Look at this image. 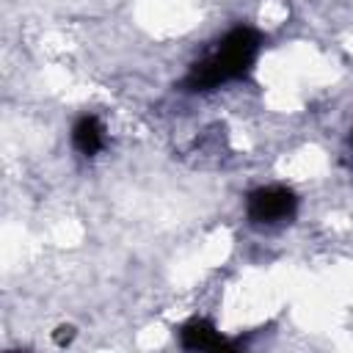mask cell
<instances>
[{"mask_svg": "<svg viewBox=\"0 0 353 353\" xmlns=\"http://www.w3.org/2000/svg\"><path fill=\"white\" fill-rule=\"evenodd\" d=\"M259 52L262 33L251 25H234L188 66L179 85L188 94H210L223 85L240 83L251 74Z\"/></svg>", "mask_w": 353, "mask_h": 353, "instance_id": "6da1fadb", "label": "cell"}, {"mask_svg": "<svg viewBox=\"0 0 353 353\" xmlns=\"http://www.w3.org/2000/svg\"><path fill=\"white\" fill-rule=\"evenodd\" d=\"M72 146L80 157H97L108 146V127L97 113H83L72 124Z\"/></svg>", "mask_w": 353, "mask_h": 353, "instance_id": "277c9868", "label": "cell"}, {"mask_svg": "<svg viewBox=\"0 0 353 353\" xmlns=\"http://www.w3.org/2000/svg\"><path fill=\"white\" fill-rule=\"evenodd\" d=\"M347 152H350V157H353V130H350V138H347Z\"/></svg>", "mask_w": 353, "mask_h": 353, "instance_id": "5b68a950", "label": "cell"}, {"mask_svg": "<svg viewBox=\"0 0 353 353\" xmlns=\"http://www.w3.org/2000/svg\"><path fill=\"white\" fill-rule=\"evenodd\" d=\"M298 193L287 185H259L245 193V218L256 229H276L298 215Z\"/></svg>", "mask_w": 353, "mask_h": 353, "instance_id": "7a4b0ae2", "label": "cell"}, {"mask_svg": "<svg viewBox=\"0 0 353 353\" xmlns=\"http://www.w3.org/2000/svg\"><path fill=\"white\" fill-rule=\"evenodd\" d=\"M179 345L185 350H234L237 342L218 331V325L207 317H190L176 331Z\"/></svg>", "mask_w": 353, "mask_h": 353, "instance_id": "3957f363", "label": "cell"}]
</instances>
